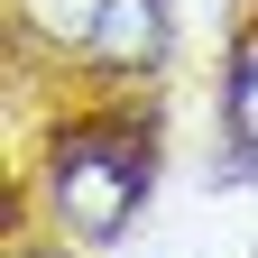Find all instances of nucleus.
<instances>
[{
	"instance_id": "f03ea898",
	"label": "nucleus",
	"mask_w": 258,
	"mask_h": 258,
	"mask_svg": "<svg viewBox=\"0 0 258 258\" xmlns=\"http://www.w3.org/2000/svg\"><path fill=\"white\" fill-rule=\"evenodd\" d=\"M92 55H102L111 74H148V64L166 55V0H111L102 28H92Z\"/></svg>"
},
{
	"instance_id": "7ed1b4c3",
	"label": "nucleus",
	"mask_w": 258,
	"mask_h": 258,
	"mask_svg": "<svg viewBox=\"0 0 258 258\" xmlns=\"http://www.w3.org/2000/svg\"><path fill=\"white\" fill-rule=\"evenodd\" d=\"M111 0H19V19L37 28L46 46H92V28H102Z\"/></svg>"
},
{
	"instance_id": "f257e3e1",
	"label": "nucleus",
	"mask_w": 258,
	"mask_h": 258,
	"mask_svg": "<svg viewBox=\"0 0 258 258\" xmlns=\"http://www.w3.org/2000/svg\"><path fill=\"white\" fill-rule=\"evenodd\" d=\"M55 212H64V231L111 240L120 221L139 212V157H129L120 139H83V148H64V166H55Z\"/></svg>"
},
{
	"instance_id": "20e7f679",
	"label": "nucleus",
	"mask_w": 258,
	"mask_h": 258,
	"mask_svg": "<svg viewBox=\"0 0 258 258\" xmlns=\"http://www.w3.org/2000/svg\"><path fill=\"white\" fill-rule=\"evenodd\" d=\"M231 139H240V148H258V46L231 64Z\"/></svg>"
}]
</instances>
